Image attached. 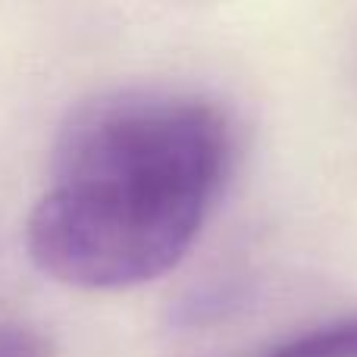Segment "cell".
Wrapping results in <instances>:
<instances>
[{"mask_svg":"<svg viewBox=\"0 0 357 357\" xmlns=\"http://www.w3.org/2000/svg\"><path fill=\"white\" fill-rule=\"evenodd\" d=\"M232 167V126L210 100L116 91L63 126L54 178L25 248L73 289H135L169 273L201 235Z\"/></svg>","mask_w":357,"mask_h":357,"instance_id":"obj_1","label":"cell"},{"mask_svg":"<svg viewBox=\"0 0 357 357\" xmlns=\"http://www.w3.org/2000/svg\"><path fill=\"white\" fill-rule=\"evenodd\" d=\"M264 357H357V317L326 323L270 348Z\"/></svg>","mask_w":357,"mask_h":357,"instance_id":"obj_2","label":"cell"},{"mask_svg":"<svg viewBox=\"0 0 357 357\" xmlns=\"http://www.w3.org/2000/svg\"><path fill=\"white\" fill-rule=\"evenodd\" d=\"M0 357H54V348L35 326L0 323Z\"/></svg>","mask_w":357,"mask_h":357,"instance_id":"obj_3","label":"cell"}]
</instances>
